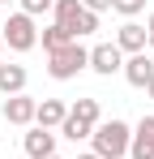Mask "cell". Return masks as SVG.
I'll use <instances>...</instances> for the list:
<instances>
[{
	"label": "cell",
	"instance_id": "6da1fadb",
	"mask_svg": "<svg viewBox=\"0 0 154 159\" xmlns=\"http://www.w3.org/2000/svg\"><path fill=\"white\" fill-rule=\"evenodd\" d=\"M128 146H133V125L128 120H99L94 125V133H90V151L99 159H124Z\"/></svg>",
	"mask_w": 154,
	"mask_h": 159
},
{
	"label": "cell",
	"instance_id": "7a4b0ae2",
	"mask_svg": "<svg viewBox=\"0 0 154 159\" xmlns=\"http://www.w3.org/2000/svg\"><path fill=\"white\" fill-rule=\"evenodd\" d=\"M81 69H90V48H86L81 39H73V43H64V48L47 52V78H56V82H73Z\"/></svg>",
	"mask_w": 154,
	"mask_h": 159
},
{
	"label": "cell",
	"instance_id": "3957f363",
	"mask_svg": "<svg viewBox=\"0 0 154 159\" xmlns=\"http://www.w3.org/2000/svg\"><path fill=\"white\" fill-rule=\"evenodd\" d=\"M0 39H4V52H30V48H39V26H34V17L30 13H9L4 22H0Z\"/></svg>",
	"mask_w": 154,
	"mask_h": 159
},
{
	"label": "cell",
	"instance_id": "277c9868",
	"mask_svg": "<svg viewBox=\"0 0 154 159\" xmlns=\"http://www.w3.org/2000/svg\"><path fill=\"white\" fill-rule=\"evenodd\" d=\"M90 69H94L99 78H116V73L124 69V52H120L116 43H94V48H90Z\"/></svg>",
	"mask_w": 154,
	"mask_h": 159
},
{
	"label": "cell",
	"instance_id": "5b68a950",
	"mask_svg": "<svg viewBox=\"0 0 154 159\" xmlns=\"http://www.w3.org/2000/svg\"><path fill=\"white\" fill-rule=\"evenodd\" d=\"M120 73H124V82H128V86H137V90H146V86L154 82V56H150V52L124 56V69H120Z\"/></svg>",
	"mask_w": 154,
	"mask_h": 159
},
{
	"label": "cell",
	"instance_id": "8992f818",
	"mask_svg": "<svg viewBox=\"0 0 154 159\" xmlns=\"http://www.w3.org/2000/svg\"><path fill=\"white\" fill-rule=\"evenodd\" d=\"M34 107H39V99H30V95H9L4 99V120L9 125H17V129H30L34 125Z\"/></svg>",
	"mask_w": 154,
	"mask_h": 159
},
{
	"label": "cell",
	"instance_id": "52a82bcc",
	"mask_svg": "<svg viewBox=\"0 0 154 159\" xmlns=\"http://www.w3.org/2000/svg\"><path fill=\"white\" fill-rule=\"evenodd\" d=\"M116 48L124 56H137V52H146V43H150V30L141 26V22H124V26L116 30V39H111Z\"/></svg>",
	"mask_w": 154,
	"mask_h": 159
},
{
	"label": "cell",
	"instance_id": "ba28073f",
	"mask_svg": "<svg viewBox=\"0 0 154 159\" xmlns=\"http://www.w3.org/2000/svg\"><path fill=\"white\" fill-rule=\"evenodd\" d=\"M22 146H26V159H51L56 155V129H34L22 138Z\"/></svg>",
	"mask_w": 154,
	"mask_h": 159
},
{
	"label": "cell",
	"instance_id": "9c48e42d",
	"mask_svg": "<svg viewBox=\"0 0 154 159\" xmlns=\"http://www.w3.org/2000/svg\"><path fill=\"white\" fill-rule=\"evenodd\" d=\"M128 159H154V116H141L133 125V146H128Z\"/></svg>",
	"mask_w": 154,
	"mask_h": 159
},
{
	"label": "cell",
	"instance_id": "30bf717a",
	"mask_svg": "<svg viewBox=\"0 0 154 159\" xmlns=\"http://www.w3.org/2000/svg\"><path fill=\"white\" fill-rule=\"evenodd\" d=\"M64 116H69V103L64 99H39V107H34V125L39 129H60Z\"/></svg>",
	"mask_w": 154,
	"mask_h": 159
},
{
	"label": "cell",
	"instance_id": "8fae6325",
	"mask_svg": "<svg viewBox=\"0 0 154 159\" xmlns=\"http://www.w3.org/2000/svg\"><path fill=\"white\" fill-rule=\"evenodd\" d=\"M26 90V65H4L0 60V95H22Z\"/></svg>",
	"mask_w": 154,
	"mask_h": 159
},
{
	"label": "cell",
	"instance_id": "7c38bea8",
	"mask_svg": "<svg viewBox=\"0 0 154 159\" xmlns=\"http://www.w3.org/2000/svg\"><path fill=\"white\" fill-rule=\"evenodd\" d=\"M69 116L73 120H81L86 129H94L103 120V112H99V99H77V103H69Z\"/></svg>",
	"mask_w": 154,
	"mask_h": 159
},
{
	"label": "cell",
	"instance_id": "4fadbf2b",
	"mask_svg": "<svg viewBox=\"0 0 154 159\" xmlns=\"http://www.w3.org/2000/svg\"><path fill=\"white\" fill-rule=\"evenodd\" d=\"M77 13H81V0H56V9H51L56 26H64L69 34H73V22H77Z\"/></svg>",
	"mask_w": 154,
	"mask_h": 159
},
{
	"label": "cell",
	"instance_id": "5bb4252c",
	"mask_svg": "<svg viewBox=\"0 0 154 159\" xmlns=\"http://www.w3.org/2000/svg\"><path fill=\"white\" fill-rule=\"evenodd\" d=\"M39 43H43V52H56V48L73 43V34H69L64 26H56V22H51V26H43V30H39Z\"/></svg>",
	"mask_w": 154,
	"mask_h": 159
},
{
	"label": "cell",
	"instance_id": "9a60e30c",
	"mask_svg": "<svg viewBox=\"0 0 154 159\" xmlns=\"http://www.w3.org/2000/svg\"><path fill=\"white\" fill-rule=\"evenodd\" d=\"M99 30V13H90V9H81L73 22V39H86V34H94Z\"/></svg>",
	"mask_w": 154,
	"mask_h": 159
},
{
	"label": "cell",
	"instance_id": "2e32d148",
	"mask_svg": "<svg viewBox=\"0 0 154 159\" xmlns=\"http://www.w3.org/2000/svg\"><path fill=\"white\" fill-rule=\"evenodd\" d=\"M60 133H64L69 142H86V138H90L94 129H86L81 120H73V116H64V125H60Z\"/></svg>",
	"mask_w": 154,
	"mask_h": 159
},
{
	"label": "cell",
	"instance_id": "e0dca14e",
	"mask_svg": "<svg viewBox=\"0 0 154 159\" xmlns=\"http://www.w3.org/2000/svg\"><path fill=\"white\" fill-rule=\"evenodd\" d=\"M111 9H116L124 22H133L137 13H146V0H111Z\"/></svg>",
	"mask_w": 154,
	"mask_h": 159
},
{
	"label": "cell",
	"instance_id": "ac0fdd59",
	"mask_svg": "<svg viewBox=\"0 0 154 159\" xmlns=\"http://www.w3.org/2000/svg\"><path fill=\"white\" fill-rule=\"evenodd\" d=\"M17 4H22V13H30L34 22H39L43 13H51V9H56V0H17Z\"/></svg>",
	"mask_w": 154,
	"mask_h": 159
},
{
	"label": "cell",
	"instance_id": "d6986e66",
	"mask_svg": "<svg viewBox=\"0 0 154 159\" xmlns=\"http://www.w3.org/2000/svg\"><path fill=\"white\" fill-rule=\"evenodd\" d=\"M81 9H90V13H107L111 0H81Z\"/></svg>",
	"mask_w": 154,
	"mask_h": 159
},
{
	"label": "cell",
	"instance_id": "ffe728a7",
	"mask_svg": "<svg viewBox=\"0 0 154 159\" xmlns=\"http://www.w3.org/2000/svg\"><path fill=\"white\" fill-rule=\"evenodd\" d=\"M146 30H154V9H150V17H146Z\"/></svg>",
	"mask_w": 154,
	"mask_h": 159
},
{
	"label": "cell",
	"instance_id": "44dd1931",
	"mask_svg": "<svg viewBox=\"0 0 154 159\" xmlns=\"http://www.w3.org/2000/svg\"><path fill=\"white\" fill-rule=\"evenodd\" d=\"M146 52H154V30H150V43H146Z\"/></svg>",
	"mask_w": 154,
	"mask_h": 159
},
{
	"label": "cell",
	"instance_id": "7402d4cb",
	"mask_svg": "<svg viewBox=\"0 0 154 159\" xmlns=\"http://www.w3.org/2000/svg\"><path fill=\"white\" fill-rule=\"evenodd\" d=\"M77 159H99V155H94V151H86V155H77Z\"/></svg>",
	"mask_w": 154,
	"mask_h": 159
},
{
	"label": "cell",
	"instance_id": "603a6c76",
	"mask_svg": "<svg viewBox=\"0 0 154 159\" xmlns=\"http://www.w3.org/2000/svg\"><path fill=\"white\" fill-rule=\"evenodd\" d=\"M146 95H150V99H154V82H150V86H146Z\"/></svg>",
	"mask_w": 154,
	"mask_h": 159
},
{
	"label": "cell",
	"instance_id": "cb8c5ba5",
	"mask_svg": "<svg viewBox=\"0 0 154 159\" xmlns=\"http://www.w3.org/2000/svg\"><path fill=\"white\" fill-rule=\"evenodd\" d=\"M0 60H4V39H0Z\"/></svg>",
	"mask_w": 154,
	"mask_h": 159
},
{
	"label": "cell",
	"instance_id": "d4e9b609",
	"mask_svg": "<svg viewBox=\"0 0 154 159\" xmlns=\"http://www.w3.org/2000/svg\"><path fill=\"white\" fill-rule=\"evenodd\" d=\"M0 4H17V0H0Z\"/></svg>",
	"mask_w": 154,
	"mask_h": 159
},
{
	"label": "cell",
	"instance_id": "484cf974",
	"mask_svg": "<svg viewBox=\"0 0 154 159\" xmlns=\"http://www.w3.org/2000/svg\"><path fill=\"white\" fill-rule=\"evenodd\" d=\"M51 159H60V155H51Z\"/></svg>",
	"mask_w": 154,
	"mask_h": 159
}]
</instances>
